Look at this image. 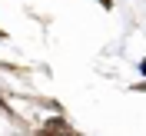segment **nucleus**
I'll return each mask as SVG.
<instances>
[{
  "instance_id": "nucleus-1",
  "label": "nucleus",
  "mask_w": 146,
  "mask_h": 136,
  "mask_svg": "<svg viewBox=\"0 0 146 136\" xmlns=\"http://www.w3.org/2000/svg\"><path fill=\"white\" fill-rule=\"evenodd\" d=\"M60 129H63V133H66V129H70V126H66L63 119H50V123H46V126H43V133H60Z\"/></svg>"
},
{
  "instance_id": "nucleus-2",
  "label": "nucleus",
  "mask_w": 146,
  "mask_h": 136,
  "mask_svg": "<svg viewBox=\"0 0 146 136\" xmlns=\"http://www.w3.org/2000/svg\"><path fill=\"white\" fill-rule=\"evenodd\" d=\"M139 73H143V76H146V60H143V63H139Z\"/></svg>"
}]
</instances>
